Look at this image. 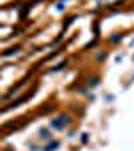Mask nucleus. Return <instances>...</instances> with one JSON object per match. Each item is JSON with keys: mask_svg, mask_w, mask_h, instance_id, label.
Returning <instances> with one entry per match:
<instances>
[{"mask_svg": "<svg viewBox=\"0 0 134 151\" xmlns=\"http://www.w3.org/2000/svg\"><path fill=\"white\" fill-rule=\"evenodd\" d=\"M52 125H54V127H58V129L66 127V125H68V117H58L56 121H52Z\"/></svg>", "mask_w": 134, "mask_h": 151, "instance_id": "f257e3e1", "label": "nucleus"}]
</instances>
